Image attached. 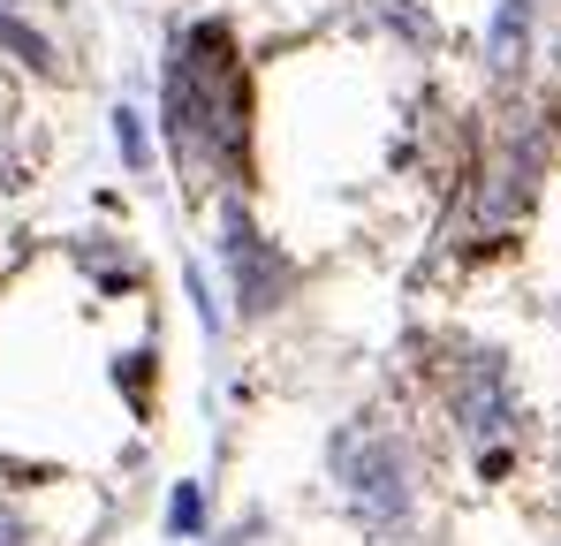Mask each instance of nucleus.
Masks as SVG:
<instances>
[{
	"instance_id": "0eeeda50",
	"label": "nucleus",
	"mask_w": 561,
	"mask_h": 546,
	"mask_svg": "<svg viewBox=\"0 0 561 546\" xmlns=\"http://www.w3.org/2000/svg\"><path fill=\"white\" fill-rule=\"evenodd\" d=\"M114 145H122V160H129V175H152V145H145V122L122 106L114 114Z\"/></svg>"
},
{
	"instance_id": "1a4fd4ad",
	"label": "nucleus",
	"mask_w": 561,
	"mask_h": 546,
	"mask_svg": "<svg viewBox=\"0 0 561 546\" xmlns=\"http://www.w3.org/2000/svg\"><path fill=\"white\" fill-rule=\"evenodd\" d=\"M0 546H31V532H23V516H0Z\"/></svg>"
},
{
	"instance_id": "f257e3e1",
	"label": "nucleus",
	"mask_w": 561,
	"mask_h": 546,
	"mask_svg": "<svg viewBox=\"0 0 561 546\" xmlns=\"http://www.w3.org/2000/svg\"><path fill=\"white\" fill-rule=\"evenodd\" d=\"M160 114H168L175 160H205V168L236 175V160H243V77H236L220 23H197L190 38H175Z\"/></svg>"
},
{
	"instance_id": "f03ea898",
	"label": "nucleus",
	"mask_w": 561,
	"mask_h": 546,
	"mask_svg": "<svg viewBox=\"0 0 561 546\" xmlns=\"http://www.w3.org/2000/svg\"><path fill=\"white\" fill-rule=\"evenodd\" d=\"M334 478L350 493V516L373 539L410 532V509H417V455H410V441H394L387 425L357 418V425L334 433Z\"/></svg>"
},
{
	"instance_id": "20e7f679",
	"label": "nucleus",
	"mask_w": 561,
	"mask_h": 546,
	"mask_svg": "<svg viewBox=\"0 0 561 546\" xmlns=\"http://www.w3.org/2000/svg\"><path fill=\"white\" fill-rule=\"evenodd\" d=\"M448 410L478 448H501L516 433V387H508V364L493 350H470L456 372H448Z\"/></svg>"
},
{
	"instance_id": "6e6552de",
	"label": "nucleus",
	"mask_w": 561,
	"mask_h": 546,
	"mask_svg": "<svg viewBox=\"0 0 561 546\" xmlns=\"http://www.w3.org/2000/svg\"><path fill=\"white\" fill-rule=\"evenodd\" d=\"M197 524H205V493H197V486H175V501H168V532H175V539H197Z\"/></svg>"
},
{
	"instance_id": "423d86ee",
	"label": "nucleus",
	"mask_w": 561,
	"mask_h": 546,
	"mask_svg": "<svg viewBox=\"0 0 561 546\" xmlns=\"http://www.w3.org/2000/svg\"><path fill=\"white\" fill-rule=\"evenodd\" d=\"M531 31H539V0H493V23H485V69H493L501 84L524 77Z\"/></svg>"
},
{
	"instance_id": "7ed1b4c3",
	"label": "nucleus",
	"mask_w": 561,
	"mask_h": 546,
	"mask_svg": "<svg viewBox=\"0 0 561 546\" xmlns=\"http://www.w3.org/2000/svg\"><path fill=\"white\" fill-rule=\"evenodd\" d=\"M220 251H228V281H236V304H243V319H266L280 296L296 288V266L266 251V236L251 228V213L228 197L220 205Z\"/></svg>"
},
{
	"instance_id": "39448f33",
	"label": "nucleus",
	"mask_w": 561,
	"mask_h": 546,
	"mask_svg": "<svg viewBox=\"0 0 561 546\" xmlns=\"http://www.w3.org/2000/svg\"><path fill=\"white\" fill-rule=\"evenodd\" d=\"M38 8H54V0H0V54L23 61L31 77H69V54H61V38L38 23Z\"/></svg>"
}]
</instances>
